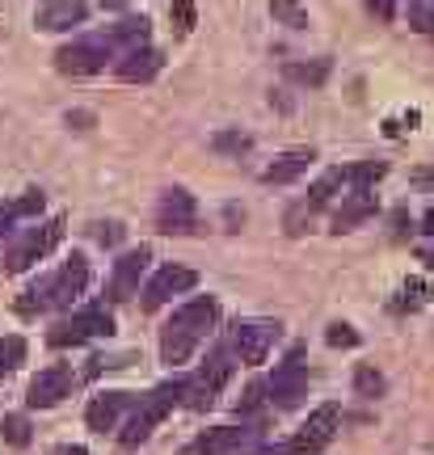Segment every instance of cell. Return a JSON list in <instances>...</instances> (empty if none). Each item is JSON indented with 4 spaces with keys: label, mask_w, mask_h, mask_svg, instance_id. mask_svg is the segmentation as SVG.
Returning a JSON list of instances; mask_svg holds the SVG:
<instances>
[{
    "label": "cell",
    "mask_w": 434,
    "mask_h": 455,
    "mask_svg": "<svg viewBox=\"0 0 434 455\" xmlns=\"http://www.w3.org/2000/svg\"><path fill=\"white\" fill-rule=\"evenodd\" d=\"M409 21L434 38V0H409Z\"/></svg>",
    "instance_id": "obj_29"
},
{
    "label": "cell",
    "mask_w": 434,
    "mask_h": 455,
    "mask_svg": "<svg viewBox=\"0 0 434 455\" xmlns=\"http://www.w3.org/2000/svg\"><path fill=\"white\" fill-rule=\"evenodd\" d=\"M26 358V341L17 338V333H9V338H0V379L9 371H17V363Z\"/></svg>",
    "instance_id": "obj_23"
},
{
    "label": "cell",
    "mask_w": 434,
    "mask_h": 455,
    "mask_svg": "<svg viewBox=\"0 0 434 455\" xmlns=\"http://www.w3.org/2000/svg\"><path fill=\"white\" fill-rule=\"evenodd\" d=\"M101 9H127V0H97Z\"/></svg>",
    "instance_id": "obj_42"
},
{
    "label": "cell",
    "mask_w": 434,
    "mask_h": 455,
    "mask_svg": "<svg viewBox=\"0 0 434 455\" xmlns=\"http://www.w3.org/2000/svg\"><path fill=\"white\" fill-rule=\"evenodd\" d=\"M287 76L291 81H300V84H321L325 76H329V64H287Z\"/></svg>",
    "instance_id": "obj_27"
},
{
    "label": "cell",
    "mask_w": 434,
    "mask_h": 455,
    "mask_svg": "<svg viewBox=\"0 0 434 455\" xmlns=\"http://www.w3.org/2000/svg\"><path fill=\"white\" fill-rule=\"evenodd\" d=\"M131 405V392H101V396H93L89 401V409H84V422H89V430H97V435H106V430H114L118 426V413Z\"/></svg>",
    "instance_id": "obj_15"
},
{
    "label": "cell",
    "mask_w": 434,
    "mask_h": 455,
    "mask_svg": "<svg viewBox=\"0 0 434 455\" xmlns=\"http://www.w3.org/2000/svg\"><path fill=\"white\" fill-rule=\"evenodd\" d=\"M51 455H89V451H84V447H55Z\"/></svg>",
    "instance_id": "obj_41"
},
{
    "label": "cell",
    "mask_w": 434,
    "mask_h": 455,
    "mask_svg": "<svg viewBox=\"0 0 434 455\" xmlns=\"http://www.w3.org/2000/svg\"><path fill=\"white\" fill-rule=\"evenodd\" d=\"M13 220H17L13 207H0V236H4V232H13Z\"/></svg>",
    "instance_id": "obj_37"
},
{
    "label": "cell",
    "mask_w": 434,
    "mask_h": 455,
    "mask_svg": "<svg viewBox=\"0 0 434 455\" xmlns=\"http://www.w3.org/2000/svg\"><path fill=\"white\" fill-rule=\"evenodd\" d=\"M110 43H127V51L144 47L148 43V17H127V21H118L110 30Z\"/></svg>",
    "instance_id": "obj_20"
},
{
    "label": "cell",
    "mask_w": 434,
    "mask_h": 455,
    "mask_svg": "<svg viewBox=\"0 0 434 455\" xmlns=\"http://www.w3.org/2000/svg\"><path fill=\"white\" fill-rule=\"evenodd\" d=\"M371 9H375V13L380 17H392V0H367Z\"/></svg>",
    "instance_id": "obj_39"
},
{
    "label": "cell",
    "mask_w": 434,
    "mask_h": 455,
    "mask_svg": "<svg viewBox=\"0 0 434 455\" xmlns=\"http://www.w3.org/2000/svg\"><path fill=\"white\" fill-rule=\"evenodd\" d=\"M114 333V316L106 308H84V312H72L68 321H60V325L47 333L51 346H81V341L89 338H110Z\"/></svg>",
    "instance_id": "obj_3"
},
{
    "label": "cell",
    "mask_w": 434,
    "mask_h": 455,
    "mask_svg": "<svg viewBox=\"0 0 434 455\" xmlns=\"http://www.w3.org/2000/svg\"><path fill=\"white\" fill-rule=\"evenodd\" d=\"M169 21H173L177 34H190V30H194V4H190V0H173V9H169Z\"/></svg>",
    "instance_id": "obj_32"
},
{
    "label": "cell",
    "mask_w": 434,
    "mask_h": 455,
    "mask_svg": "<svg viewBox=\"0 0 434 455\" xmlns=\"http://www.w3.org/2000/svg\"><path fill=\"white\" fill-rule=\"evenodd\" d=\"M367 215H375V198L367 195V190H358V198L354 203H346L338 215H334V232H350L358 220H367Z\"/></svg>",
    "instance_id": "obj_19"
},
{
    "label": "cell",
    "mask_w": 434,
    "mask_h": 455,
    "mask_svg": "<svg viewBox=\"0 0 434 455\" xmlns=\"http://www.w3.org/2000/svg\"><path fill=\"white\" fill-rule=\"evenodd\" d=\"M0 435H4V443H13V447H30V422L21 413H4Z\"/></svg>",
    "instance_id": "obj_25"
},
{
    "label": "cell",
    "mask_w": 434,
    "mask_h": 455,
    "mask_svg": "<svg viewBox=\"0 0 434 455\" xmlns=\"http://www.w3.org/2000/svg\"><path fill=\"white\" fill-rule=\"evenodd\" d=\"M422 232H430V236H434V207L422 215Z\"/></svg>",
    "instance_id": "obj_40"
},
{
    "label": "cell",
    "mask_w": 434,
    "mask_h": 455,
    "mask_svg": "<svg viewBox=\"0 0 434 455\" xmlns=\"http://www.w3.org/2000/svg\"><path fill=\"white\" fill-rule=\"evenodd\" d=\"M68 392H72V367L55 363V367H47V371H38L30 379L26 401H30V409H51V405H60Z\"/></svg>",
    "instance_id": "obj_10"
},
{
    "label": "cell",
    "mask_w": 434,
    "mask_h": 455,
    "mask_svg": "<svg viewBox=\"0 0 434 455\" xmlns=\"http://www.w3.org/2000/svg\"><path fill=\"white\" fill-rule=\"evenodd\" d=\"M9 207H13V212H17V220H34V215L43 212V190H26V195H21V198H13Z\"/></svg>",
    "instance_id": "obj_31"
},
{
    "label": "cell",
    "mask_w": 434,
    "mask_h": 455,
    "mask_svg": "<svg viewBox=\"0 0 434 455\" xmlns=\"http://www.w3.org/2000/svg\"><path fill=\"white\" fill-rule=\"evenodd\" d=\"M161 51H152V47H135L127 51L123 60H118V76L123 81H152L157 72H161Z\"/></svg>",
    "instance_id": "obj_18"
},
{
    "label": "cell",
    "mask_w": 434,
    "mask_h": 455,
    "mask_svg": "<svg viewBox=\"0 0 434 455\" xmlns=\"http://www.w3.org/2000/svg\"><path fill=\"white\" fill-rule=\"evenodd\" d=\"M325 338H329V346H346V350H350V346H358V333H354L350 325H329V333H325Z\"/></svg>",
    "instance_id": "obj_34"
},
{
    "label": "cell",
    "mask_w": 434,
    "mask_h": 455,
    "mask_svg": "<svg viewBox=\"0 0 434 455\" xmlns=\"http://www.w3.org/2000/svg\"><path fill=\"white\" fill-rule=\"evenodd\" d=\"M190 287H198V275H194L190 266H161L157 275H152V283L144 287V308H161V304H169L173 295L190 291Z\"/></svg>",
    "instance_id": "obj_7"
},
{
    "label": "cell",
    "mask_w": 434,
    "mask_h": 455,
    "mask_svg": "<svg viewBox=\"0 0 434 455\" xmlns=\"http://www.w3.org/2000/svg\"><path fill=\"white\" fill-rule=\"evenodd\" d=\"M157 224L165 232H194V198L186 190H165L161 207H157Z\"/></svg>",
    "instance_id": "obj_14"
},
{
    "label": "cell",
    "mask_w": 434,
    "mask_h": 455,
    "mask_svg": "<svg viewBox=\"0 0 434 455\" xmlns=\"http://www.w3.org/2000/svg\"><path fill=\"white\" fill-rule=\"evenodd\" d=\"M338 422H342V409L338 405H321L317 413H308V422L300 426V435L287 443V455H317L325 451L334 435H338Z\"/></svg>",
    "instance_id": "obj_4"
},
{
    "label": "cell",
    "mask_w": 434,
    "mask_h": 455,
    "mask_svg": "<svg viewBox=\"0 0 434 455\" xmlns=\"http://www.w3.org/2000/svg\"><path fill=\"white\" fill-rule=\"evenodd\" d=\"M106 60H110V51L101 47V43H72V47L55 51V68L64 76H93V72L106 68Z\"/></svg>",
    "instance_id": "obj_11"
},
{
    "label": "cell",
    "mask_w": 434,
    "mask_h": 455,
    "mask_svg": "<svg viewBox=\"0 0 434 455\" xmlns=\"http://www.w3.org/2000/svg\"><path fill=\"white\" fill-rule=\"evenodd\" d=\"M215 148H232V152H245V148H249V135H237V131H228V135H215Z\"/></svg>",
    "instance_id": "obj_35"
},
{
    "label": "cell",
    "mask_w": 434,
    "mask_h": 455,
    "mask_svg": "<svg viewBox=\"0 0 434 455\" xmlns=\"http://www.w3.org/2000/svg\"><path fill=\"white\" fill-rule=\"evenodd\" d=\"M270 13L274 21H283L291 30H308V9L300 0H270Z\"/></svg>",
    "instance_id": "obj_21"
},
{
    "label": "cell",
    "mask_w": 434,
    "mask_h": 455,
    "mask_svg": "<svg viewBox=\"0 0 434 455\" xmlns=\"http://www.w3.org/2000/svg\"><path fill=\"white\" fill-rule=\"evenodd\" d=\"M300 358H304V350L295 346V350H291V355L283 358L278 367H274V379L266 384V388H270V396L278 401V405H295V401L304 396V388H308V371H304V363H300Z\"/></svg>",
    "instance_id": "obj_8"
},
{
    "label": "cell",
    "mask_w": 434,
    "mask_h": 455,
    "mask_svg": "<svg viewBox=\"0 0 434 455\" xmlns=\"http://www.w3.org/2000/svg\"><path fill=\"white\" fill-rule=\"evenodd\" d=\"M72 123H76V127H89V123H93V114H84V110L68 114V127H72Z\"/></svg>",
    "instance_id": "obj_38"
},
{
    "label": "cell",
    "mask_w": 434,
    "mask_h": 455,
    "mask_svg": "<svg viewBox=\"0 0 434 455\" xmlns=\"http://www.w3.org/2000/svg\"><path fill=\"white\" fill-rule=\"evenodd\" d=\"M148 266V249L140 244V249H127L123 258L114 261V275H110V299H131V295L140 291V275H144Z\"/></svg>",
    "instance_id": "obj_12"
},
{
    "label": "cell",
    "mask_w": 434,
    "mask_h": 455,
    "mask_svg": "<svg viewBox=\"0 0 434 455\" xmlns=\"http://www.w3.org/2000/svg\"><path fill=\"white\" fill-rule=\"evenodd\" d=\"M93 236H97L101 244H118V236H123V228H118V224H97V228H93Z\"/></svg>",
    "instance_id": "obj_36"
},
{
    "label": "cell",
    "mask_w": 434,
    "mask_h": 455,
    "mask_svg": "<svg viewBox=\"0 0 434 455\" xmlns=\"http://www.w3.org/2000/svg\"><path fill=\"white\" fill-rule=\"evenodd\" d=\"M346 173H350V181L358 186V190H367L371 181L384 178V164H380V161H363V164H354V169H346Z\"/></svg>",
    "instance_id": "obj_30"
},
{
    "label": "cell",
    "mask_w": 434,
    "mask_h": 455,
    "mask_svg": "<svg viewBox=\"0 0 434 455\" xmlns=\"http://www.w3.org/2000/svg\"><path fill=\"white\" fill-rule=\"evenodd\" d=\"M274 341H278V321H237V329H232V346L249 367L266 363Z\"/></svg>",
    "instance_id": "obj_6"
},
{
    "label": "cell",
    "mask_w": 434,
    "mask_h": 455,
    "mask_svg": "<svg viewBox=\"0 0 434 455\" xmlns=\"http://www.w3.org/2000/svg\"><path fill=\"white\" fill-rule=\"evenodd\" d=\"M426 261H430V270H434V253H430V258H426Z\"/></svg>",
    "instance_id": "obj_43"
},
{
    "label": "cell",
    "mask_w": 434,
    "mask_h": 455,
    "mask_svg": "<svg viewBox=\"0 0 434 455\" xmlns=\"http://www.w3.org/2000/svg\"><path fill=\"white\" fill-rule=\"evenodd\" d=\"M64 241V220L55 215V220H47V224H38V228H30L21 241L4 253V270L9 275H21V270H30L34 261H43L55 249V244Z\"/></svg>",
    "instance_id": "obj_2"
},
{
    "label": "cell",
    "mask_w": 434,
    "mask_h": 455,
    "mask_svg": "<svg viewBox=\"0 0 434 455\" xmlns=\"http://www.w3.org/2000/svg\"><path fill=\"white\" fill-rule=\"evenodd\" d=\"M215 321H220V304H215L211 295H198L190 304H181V308L169 316V325H165V333H161V358L169 367L186 363V358L207 341Z\"/></svg>",
    "instance_id": "obj_1"
},
{
    "label": "cell",
    "mask_w": 434,
    "mask_h": 455,
    "mask_svg": "<svg viewBox=\"0 0 434 455\" xmlns=\"http://www.w3.org/2000/svg\"><path fill=\"white\" fill-rule=\"evenodd\" d=\"M232 371H237V358L228 355V350H215V355L198 367V375L190 379V392H186V396H190V405L194 409H207L211 401L224 392V384L232 379Z\"/></svg>",
    "instance_id": "obj_5"
},
{
    "label": "cell",
    "mask_w": 434,
    "mask_h": 455,
    "mask_svg": "<svg viewBox=\"0 0 434 455\" xmlns=\"http://www.w3.org/2000/svg\"><path fill=\"white\" fill-rule=\"evenodd\" d=\"M342 181H350V173H346V169H329V173H325V178L317 181L312 190H308V195H312V207H321V203H329V195L338 190Z\"/></svg>",
    "instance_id": "obj_26"
},
{
    "label": "cell",
    "mask_w": 434,
    "mask_h": 455,
    "mask_svg": "<svg viewBox=\"0 0 434 455\" xmlns=\"http://www.w3.org/2000/svg\"><path fill=\"white\" fill-rule=\"evenodd\" d=\"M426 295H430V287H426L422 278H409V283L401 287V299H397L392 308L397 312H418L422 304H426Z\"/></svg>",
    "instance_id": "obj_24"
},
{
    "label": "cell",
    "mask_w": 434,
    "mask_h": 455,
    "mask_svg": "<svg viewBox=\"0 0 434 455\" xmlns=\"http://www.w3.org/2000/svg\"><path fill=\"white\" fill-rule=\"evenodd\" d=\"M354 388H358V396H380L384 392V375L375 367H358L354 371Z\"/></svg>",
    "instance_id": "obj_28"
},
{
    "label": "cell",
    "mask_w": 434,
    "mask_h": 455,
    "mask_svg": "<svg viewBox=\"0 0 434 455\" xmlns=\"http://www.w3.org/2000/svg\"><path fill=\"white\" fill-rule=\"evenodd\" d=\"M312 161H317V152H312V148H291V152H283V156L261 173V181H266V186H291L295 178H304Z\"/></svg>",
    "instance_id": "obj_16"
},
{
    "label": "cell",
    "mask_w": 434,
    "mask_h": 455,
    "mask_svg": "<svg viewBox=\"0 0 434 455\" xmlns=\"http://www.w3.org/2000/svg\"><path fill=\"white\" fill-rule=\"evenodd\" d=\"M152 426H157V422L148 418L144 409H135V413H131V422H127V430L118 435V443H123V447H140V443L152 435Z\"/></svg>",
    "instance_id": "obj_22"
},
{
    "label": "cell",
    "mask_w": 434,
    "mask_h": 455,
    "mask_svg": "<svg viewBox=\"0 0 434 455\" xmlns=\"http://www.w3.org/2000/svg\"><path fill=\"white\" fill-rule=\"evenodd\" d=\"M241 443H245V430H237V426H215L207 435H198L194 443H186L181 455H228V451H241Z\"/></svg>",
    "instance_id": "obj_17"
},
{
    "label": "cell",
    "mask_w": 434,
    "mask_h": 455,
    "mask_svg": "<svg viewBox=\"0 0 434 455\" xmlns=\"http://www.w3.org/2000/svg\"><path fill=\"white\" fill-rule=\"evenodd\" d=\"M84 287H89V261H84L81 253H72V258L60 266V275L47 283V304L68 308L76 295H84Z\"/></svg>",
    "instance_id": "obj_9"
},
{
    "label": "cell",
    "mask_w": 434,
    "mask_h": 455,
    "mask_svg": "<svg viewBox=\"0 0 434 455\" xmlns=\"http://www.w3.org/2000/svg\"><path fill=\"white\" fill-rule=\"evenodd\" d=\"M84 17H89V4L84 0H47V4H38V13H34V26L38 30H72V26H84Z\"/></svg>",
    "instance_id": "obj_13"
},
{
    "label": "cell",
    "mask_w": 434,
    "mask_h": 455,
    "mask_svg": "<svg viewBox=\"0 0 434 455\" xmlns=\"http://www.w3.org/2000/svg\"><path fill=\"white\" fill-rule=\"evenodd\" d=\"M266 384H249V388H245V396L241 401H237V413H258L261 405H266Z\"/></svg>",
    "instance_id": "obj_33"
}]
</instances>
